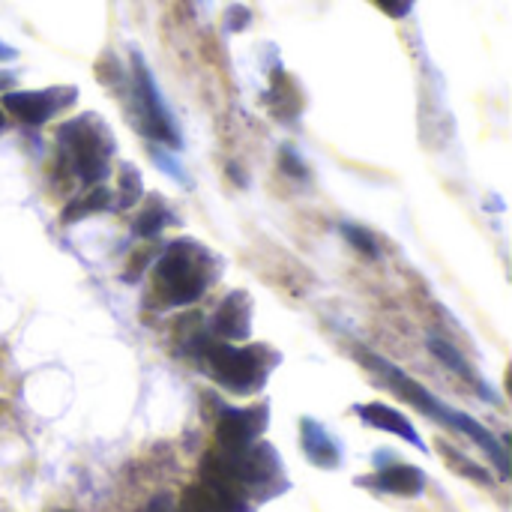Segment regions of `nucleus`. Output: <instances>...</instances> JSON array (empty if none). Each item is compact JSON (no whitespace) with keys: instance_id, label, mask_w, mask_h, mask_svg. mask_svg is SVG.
<instances>
[{"instance_id":"a211bd4d","label":"nucleus","mask_w":512,"mask_h":512,"mask_svg":"<svg viewBox=\"0 0 512 512\" xmlns=\"http://www.w3.org/2000/svg\"><path fill=\"white\" fill-rule=\"evenodd\" d=\"M342 237L357 249V252H363V255H369V258H378V243H375V237L366 231V228H360V225H351V222H342Z\"/></svg>"},{"instance_id":"20e7f679","label":"nucleus","mask_w":512,"mask_h":512,"mask_svg":"<svg viewBox=\"0 0 512 512\" xmlns=\"http://www.w3.org/2000/svg\"><path fill=\"white\" fill-rule=\"evenodd\" d=\"M198 360L204 363L207 375L237 393V396H252V393H261L270 372L279 366V354L267 345H234V342H210V339H201L198 345Z\"/></svg>"},{"instance_id":"0eeeda50","label":"nucleus","mask_w":512,"mask_h":512,"mask_svg":"<svg viewBox=\"0 0 512 512\" xmlns=\"http://www.w3.org/2000/svg\"><path fill=\"white\" fill-rule=\"evenodd\" d=\"M135 99H138V123H141V129L159 144L180 147V132L174 126V117L168 114V108H165L156 84H153V75L147 72L141 57H135Z\"/></svg>"},{"instance_id":"4468645a","label":"nucleus","mask_w":512,"mask_h":512,"mask_svg":"<svg viewBox=\"0 0 512 512\" xmlns=\"http://www.w3.org/2000/svg\"><path fill=\"white\" fill-rule=\"evenodd\" d=\"M429 348H432V354H435L441 363H447V366H450L456 375H462L465 381H471V384H474V387H477V390H480L486 399H492V393L483 387V381H480V378H477V372L468 366V360L459 354V348H453V345H450L447 339H441V336H432V339H429Z\"/></svg>"},{"instance_id":"39448f33","label":"nucleus","mask_w":512,"mask_h":512,"mask_svg":"<svg viewBox=\"0 0 512 512\" xmlns=\"http://www.w3.org/2000/svg\"><path fill=\"white\" fill-rule=\"evenodd\" d=\"M57 150L60 159L69 165V171L84 186H96L99 180L108 177V165L117 150V141L99 114H81L57 126Z\"/></svg>"},{"instance_id":"6ab92c4d","label":"nucleus","mask_w":512,"mask_h":512,"mask_svg":"<svg viewBox=\"0 0 512 512\" xmlns=\"http://www.w3.org/2000/svg\"><path fill=\"white\" fill-rule=\"evenodd\" d=\"M444 453H447V456L453 459V465H456V468H459L462 474H468L471 480H477V483H483V486H486V483H492V477H489V471H483V468H477L474 462H468V459H462V456H459L456 450H450V447H444Z\"/></svg>"},{"instance_id":"ddd939ff","label":"nucleus","mask_w":512,"mask_h":512,"mask_svg":"<svg viewBox=\"0 0 512 512\" xmlns=\"http://www.w3.org/2000/svg\"><path fill=\"white\" fill-rule=\"evenodd\" d=\"M270 87H273L270 90V99H273L270 102V111H273V117H279L285 123L297 120L300 111H303V102H300V90H297L294 78L285 75V72H276V78H273Z\"/></svg>"},{"instance_id":"f3484780","label":"nucleus","mask_w":512,"mask_h":512,"mask_svg":"<svg viewBox=\"0 0 512 512\" xmlns=\"http://www.w3.org/2000/svg\"><path fill=\"white\" fill-rule=\"evenodd\" d=\"M141 195H144V186H141L138 168H135V165H123V168H120V192H117L120 201H117L114 207H129V204H135Z\"/></svg>"},{"instance_id":"9d476101","label":"nucleus","mask_w":512,"mask_h":512,"mask_svg":"<svg viewBox=\"0 0 512 512\" xmlns=\"http://www.w3.org/2000/svg\"><path fill=\"white\" fill-rule=\"evenodd\" d=\"M360 486H375L378 492L399 495V498H420L426 492V474L414 465L405 462H390L384 465L372 480H360Z\"/></svg>"},{"instance_id":"412c9836","label":"nucleus","mask_w":512,"mask_h":512,"mask_svg":"<svg viewBox=\"0 0 512 512\" xmlns=\"http://www.w3.org/2000/svg\"><path fill=\"white\" fill-rule=\"evenodd\" d=\"M282 165L291 171V177H306V165L300 162V156H297L291 147H285V153H282Z\"/></svg>"},{"instance_id":"5701e85b","label":"nucleus","mask_w":512,"mask_h":512,"mask_svg":"<svg viewBox=\"0 0 512 512\" xmlns=\"http://www.w3.org/2000/svg\"><path fill=\"white\" fill-rule=\"evenodd\" d=\"M6 129V117H3V108H0V132Z\"/></svg>"},{"instance_id":"f03ea898","label":"nucleus","mask_w":512,"mask_h":512,"mask_svg":"<svg viewBox=\"0 0 512 512\" xmlns=\"http://www.w3.org/2000/svg\"><path fill=\"white\" fill-rule=\"evenodd\" d=\"M201 471L219 477L249 504L270 501L288 489L279 450L267 441H255L243 450H216L204 459Z\"/></svg>"},{"instance_id":"2eb2a0df","label":"nucleus","mask_w":512,"mask_h":512,"mask_svg":"<svg viewBox=\"0 0 512 512\" xmlns=\"http://www.w3.org/2000/svg\"><path fill=\"white\" fill-rule=\"evenodd\" d=\"M111 198H114V195H111L105 186H96L90 195H84V198L72 201V204L63 210V222H66V225H72V222H78V219H87L90 213L108 210V207H114V201H111Z\"/></svg>"},{"instance_id":"f8f14e48","label":"nucleus","mask_w":512,"mask_h":512,"mask_svg":"<svg viewBox=\"0 0 512 512\" xmlns=\"http://www.w3.org/2000/svg\"><path fill=\"white\" fill-rule=\"evenodd\" d=\"M300 444H303V453L309 456L312 465H318L324 471H333V468L342 465L339 441L312 417H303V423H300Z\"/></svg>"},{"instance_id":"aec40b11","label":"nucleus","mask_w":512,"mask_h":512,"mask_svg":"<svg viewBox=\"0 0 512 512\" xmlns=\"http://www.w3.org/2000/svg\"><path fill=\"white\" fill-rule=\"evenodd\" d=\"M384 15H390V18H405L411 9H414V3L417 0H372Z\"/></svg>"},{"instance_id":"423d86ee","label":"nucleus","mask_w":512,"mask_h":512,"mask_svg":"<svg viewBox=\"0 0 512 512\" xmlns=\"http://www.w3.org/2000/svg\"><path fill=\"white\" fill-rule=\"evenodd\" d=\"M75 99L78 90L72 84H57L45 90H12L3 96V108L9 111V117H15L24 126H42L60 111H66L69 105H75Z\"/></svg>"},{"instance_id":"1a4fd4ad","label":"nucleus","mask_w":512,"mask_h":512,"mask_svg":"<svg viewBox=\"0 0 512 512\" xmlns=\"http://www.w3.org/2000/svg\"><path fill=\"white\" fill-rule=\"evenodd\" d=\"M213 336L222 342H246L252 336V297L246 291H231L216 315H213Z\"/></svg>"},{"instance_id":"6e6552de","label":"nucleus","mask_w":512,"mask_h":512,"mask_svg":"<svg viewBox=\"0 0 512 512\" xmlns=\"http://www.w3.org/2000/svg\"><path fill=\"white\" fill-rule=\"evenodd\" d=\"M270 423V405H255V408H222L219 423H216V441L219 450H243L267 432Z\"/></svg>"},{"instance_id":"7ed1b4c3","label":"nucleus","mask_w":512,"mask_h":512,"mask_svg":"<svg viewBox=\"0 0 512 512\" xmlns=\"http://www.w3.org/2000/svg\"><path fill=\"white\" fill-rule=\"evenodd\" d=\"M222 270V258L198 240L171 243L153 267V294L162 306H189L207 294Z\"/></svg>"},{"instance_id":"f257e3e1","label":"nucleus","mask_w":512,"mask_h":512,"mask_svg":"<svg viewBox=\"0 0 512 512\" xmlns=\"http://www.w3.org/2000/svg\"><path fill=\"white\" fill-rule=\"evenodd\" d=\"M360 360L366 363V369L378 372V375L387 381V387H390V390H396L405 402H411V405H414V408H420L426 417L441 420L444 426L456 429L459 435L471 438L480 450H486V453H489V459L495 462V468H498L501 480H510V456H507V447H504V444H501V441H498V438H495L483 423H477L474 417H468V414H462V411L450 408V405H447V402H441L435 393H429L420 381L408 378L399 366L387 363L384 357L369 354V351H360Z\"/></svg>"},{"instance_id":"9b49d317","label":"nucleus","mask_w":512,"mask_h":512,"mask_svg":"<svg viewBox=\"0 0 512 512\" xmlns=\"http://www.w3.org/2000/svg\"><path fill=\"white\" fill-rule=\"evenodd\" d=\"M354 414H357L366 426L381 429V432H390V435H396V438H402V441H408L411 447H417V450L426 453L423 438L417 435V429L411 426V420H408L405 414H399L396 408H390V405H384V402H369V405H354Z\"/></svg>"},{"instance_id":"4be33fe9","label":"nucleus","mask_w":512,"mask_h":512,"mask_svg":"<svg viewBox=\"0 0 512 512\" xmlns=\"http://www.w3.org/2000/svg\"><path fill=\"white\" fill-rule=\"evenodd\" d=\"M12 57H15V51H12L9 45H3V42H0V60H12Z\"/></svg>"},{"instance_id":"dca6fc26","label":"nucleus","mask_w":512,"mask_h":512,"mask_svg":"<svg viewBox=\"0 0 512 512\" xmlns=\"http://www.w3.org/2000/svg\"><path fill=\"white\" fill-rule=\"evenodd\" d=\"M171 222H174V213L165 207V201L159 195H153V201L147 204V210L135 219V234L138 237H156Z\"/></svg>"}]
</instances>
